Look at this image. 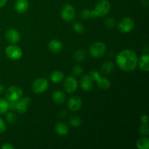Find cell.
<instances>
[{"label": "cell", "mask_w": 149, "mask_h": 149, "mask_svg": "<svg viewBox=\"0 0 149 149\" xmlns=\"http://www.w3.org/2000/svg\"><path fill=\"white\" fill-rule=\"evenodd\" d=\"M116 63L122 71L131 72L137 68L138 56L136 53L131 49H124L117 55Z\"/></svg>", "instance_id": "6da1fadb"}, {"label": "cell", "mask_w": 149, "mask_h": 149, "mask_svg": "<svg viewBox=\"0 0 149 149\" xmlns=\"http://www.w3.org/2000/svg\"><path fill=\"white\" fill-rule=\"evenodd\" d=\"M111 3L109 0H100L92 10V18L97 17H103L109 14L111 10Z\"/></svg>", "instance_id": "7a4b0ae2"}, {"label": "cell", "mask_w": 149, "mask_h": 149, "mask_svg": "<svg viewBox=\"0 0 149 149\" xmlns=\"http://www.w3.org/2000/svg\"><path fill=\"white\" fill-rule=\"evenodd\" d=\"M6 98L8 101H17L23 96V90L17 85L9 87L5 93Z\"/></svg>", "instance_id": "3957f363"}, {"label": "cell", "mask_w": 149, "mask_h": 149, "mask_svg": "<svg viewBox=\"0 0 149 149\" xmlns=\"http://www.w3.org/2000/svg\"><path fill=\"white\" fill-rule=\"evenodd\" d=\"M89 51H90V54L91 55V56L93 58H101L106 53V46L103 42H96L90 46Z\"/></svg>", "instance_id": "277c9868"}, {"label": "cell", "mask_w": 149, "mask_h": 149, "mask_svg": "<svg viewBox=\"0 0 149 149\" xmlns=\"http://www.w3.org/2000/svg\"><path fill=\"white\" fill-rule=\"evenodd\" d=\"M49 87V81L45 78H38L32 83L31 88L33 93L41 94L45 93Z\"/></svg>", "instance_id": "5b68a950"}, {"label": "cell", "mask_w": 149, "mask_h": 149, "mask_svg": "<svg viewBox=\"0 0 149 149\" xmlns=\"http://www.w3.org/2000/svg\"><path fill=\"white\" fill-rule=\"evenodd\" d=\"M135 27V22L131 17H124L118 23V29L123 33H127L132 31Z\"/></svg>", "instance_id": "8992f818"}, {"label": "cell", "mask_w": 149, "mask_h": 149, "mask_svg": "<svg viewBox=\"0 0 149 149\" xmlns=\"http://www.w3.org/2000/svg\"><path fill=\"white\" fill-rule=\"evenodd\" d=\"M5 54L8 58L16 61L21 58L23 55V51H22L21 48L19 47L18 46L12 45H9L6 47Z\"/></svg>", "instance_id": "52a82bcc"}, {"label": "cell", "mask_w": 149, "mask_h": 149, "mask_svg": "<svg viewBox=\"0 0 149 149\" xmlns=\"http://www.w3.org/2000/svg\"><path fill=\"white\" fill-rule=\"evenodd\" d=\"M61 17L66 22H70L75 17L76 11L74 7L71 4H66L62 7L61 12Z\"/></svg>", "instance_id": "ba28073f"}, {"label": "cell", "mask_w": 149, "mask_h": 149, "mask_svg": "<svg viewBox=\"0 0 149 149\" xmlns=\"http://www.w3.org/2000/svg\"><path fill=\"white\" fill-rule=\"evenodd\" d=\"M64 90L66 93L71 94L74 93L78 87V81L77 79L74 77H68L64 80Z\"/></svg>", "instance_id": "9c48e42d"}, {"label": "cell", "mask_w": 149, "mask_h": 149, "mask_svg": "<svg viewBox=\"0 0 149 149\" xmlns=\"http://www.w3.org/2000/svg\"><path fill=\"white\" fill-rule=\"evenodd\" d=\"M68 109L71 111H78L81 109V106H82V101L81 99L78 96H71L68 100L67 103Z\"/></svg>", "instance_id": "30bf717a"}, {"label": "cell", "mask_w": 149, "mask_h": 149, "mask_svg": "<svg viewBox=\"0 0 149 149\" xmlns=\"http://www.w3.org/2000/svg\"><path fill=\"white\" fill-rule=\"evenodd\" d=\"M5 38L9 43L15 45L20 40V34L18 31L14 29H10L6 31Z\"/></svg>", "instance_id": "8fae6325"}, {"label": "cell", "mask_w": 149, "mask_h": 149, "mask_svg": "<svg viewBox=\"0 0 149 149\" xmlns=\"http://www.w3.org/2000/svg\"><path fill=\"white\" fill-rule=\"evenodd\" d=\"M31 103V99L29 97H24L20 98L15 103V109L19 113H24L27 111L28 106Z\"/></svg>", "instance_id": "7c38bea8"}, {"label": "cell", "mask_w": 149, "mask_h": 149, "mask_svg": "<svg viewBox=\"0 0 149 149\" xmlns=\"http://www.w3.org/2000/svg\"><path fill=\"white\" fill-rule=\"evenodd\" d=\"M80 86L81 89L85 92H89L93 87V81L90 75H84L80 79Z\"/></svg>", "instance_id": "4fadbf2b"}, {"label": "cell", "mask_w": 149, "mask_h": 149, "mask_svg": "<svg viewBox=\"0 0 149 149\" xmlns=\"http://www.w3.org/2000/svg\"><path fill=\"white\" fill-rule=\"evenodd\" d=\"M29 7L28 0H16L14 4V8L18 13H24L28 10Z\"/></svg>", "instance_id": "5bb4252c"}, {"label": "cell", "mask_w": 149, "mask_h": 149, "mask_svg": "<svg viewBox=\"0 0 149 149\" xmlns=\"http://www.w3.org/2000/svg\"><path fill=\"white\" fill-rule=\"evenodd\" d=\"M138 64L139 65V68L142 71H149V55L148 54H143L141 55L138 59Z\"/></svg>", "instance_id": "9a60e30c"}, {"label": "cell", "mask_w": 149, "mask_h": 149, "mask_svg": "<svg viewBox=\"0 0 149 149\" xmlns=\"http://www.w3.org/2000/svg\"><path fill=\"white\" fill-rule=\"evenodd\" d=\"M55 130L57 134L61 136H65V135H68V132H69V128H68V125L63 122H58V123H56L55 126Z\"/></svg>", "instance_id": "2e32d148"}, {"label": "cell", "mask_w": 149, "mask_h": 149, "mask_svg": "<svg viewBox=\"0 0 149 149\" xmlns=\"http://www.w3.org/2000/svg\"><path fill=\"white\" fill-rule=\"evenodd\" d=\"M48 49L52 52L58 53L63 49V44L57 39H52L48 43Z\"/></svg>", "instance_id": "e0dca14e"}, {"label": "cell", "mask_w": 149, "mask_h": 149, "mask_svg": "<svg viewBox=\"0 0 149 149\" xmlns=\"http://www.w3.org/2000/svg\"><path fill=\"white\" fill-rule=\"evenodd\" d=\"M52 100L57 104H63L65 101V95L61 90H54L52 93Z\"/></svg>", "instance_id": "ac0fdd59"}, {"label": "cell", "mask_w": 149, "mask_h": 149, "mask_svg": "<svg viewBox=\"0 0 149 149\" xmlns=\"http://www.w3.org/2000/svg\"><path fill=\"white\" fill-rule=\"evenodd\" d=\"M113 66H114V64H113V62H111V61H107V62L104 63L101 65L100 72L103 74H105V75H109V74H110L113 71Z\"/></svg>", "instance_id": "d6986e66"}, {"label": "cell", "mask_w": 149, "mask_h": 149, "mask_svg": "<svg viewBox=\"0 0 149 149\" xmlns=\"http://www.w3.org/2000/svg\"><path fill=\"white\" fill-rule=\"evenodd\" d=\"M95 81L97 86L102 90H107L111 86V81H109V79L106 78V77H100Z\"/></svg>", "instance_id": "ffe728a7"}, {"label": "cell", "mask_w": 149, "mask_h": 149, "mask_svg": "<svg viewBox=\"0 0 149 149\" xmlns=\"http://www.w3.org/2000/svg\"><path fill=\"white\" fill-rule=\"evenodd\" d=\"M64 79L63 73L60 71H55L51 74L50 80L53 83H60Z\"/></svg>", "instance_id": "44dd1931"}, {"label": "cell", "mask_w": 149, "mask_h": 149, "mask_svg": "<svg viewBox=\"0 0 149 149\" xmlns=\"http://www.w3.org/2000/svg\"><path fill=\"white\" fill-rule=\"evenodd\" d=\"M86 56H87V53H86L85 50L83 49H77L74 53V58L78 62L84 61V60L86 58Z\"/></svg>", "instance_id": "7402d4cb"}, {"label": "cell", "mask_w": 149, "mask_h": 149, "mask_svg": "<svg viewBox=\"0 0 149 149\" xmlns=\"http://www.w3.org/2000/svg\"><path fill=\"white\" fill-rule=\"evenodd\" d=\"M137 147L139 149H148L149 148V139L148 138H141L138 140L136 143Z\"/></svg>", "instance_id": "603a6c76"}, {"label": "cell", "mask_w": 149, "mask_h": 149, "mask_svg": "<svg viewBox=\"0 0 149 149\" xmlns=\"http://www.w3.org/2000/svg\"><path fill=\"white\" fill-rule=\"evenodd\" d=\"M9 110V101L6 99L0 97V113H5Z\"/></svg>", "instance_id": "cb8c5ba5"}, {"label": "cell", "mask_w": 149, "mask_h": 149, "mask_svg": "<svg viewBox=\"0 0 149 149\" xmlns=\"http://www.w3.org/2000/svg\"><path fill=\"white\" fill-rule=\"evenodd\" d=\"M69 123L74 127H79L81 124V119L77 116H72L69 118Z\"/></svg>", "instance_id": "d4e9b609"}, {"label": "cell", "mask_w": 149, "mask_h": 149, "mask_svg": "<svg viewBox=\"0 0 149 149\" xmlns=\"http://www.w3.org/2000/svg\"><path fill=\"white\" fill-rule=\"evenodd\" d=\"M73 29H74V30L77 32V33H81L84 32V26L81 23L77 22V23H75L73 24Z\"/></svg>", "instance_id": "484cf974"}, {"label": "cell", "mask_w": 149, "mask_h": 149, "mask_svg": "<svg viewBox=\"0 0 149 149\" xmlns=\"http://www.w3.org/2000/svg\"><path fill=\"white\" fill-rule=\"evenodd\" d=\"M80 17L84 20L92 18V11L89 9H84L81 10V13H80Z\"/></svg>", "instance_id": "4316f807"}, {"label": "cell", "mask_w": 149, "mask_h": 149, "mask_svg": "<svg viewBox=\"0 0 149 149\" xmlns=\"http://www.w3.org/2000/svg\"><path fill=\"white\" fill-rule=\"evenodd\" d=\"M139 132L142 135H148L149 129L148 124H142L139 128Z\"/></svg>", "instance_id": "83f0119b"}, {"label": "cell", "mask_w": 149, "mask_h": 149, "mask_svg": "<svg viewBox=\"0 0 149 149\" xmlns=\"http://www.w3.org/2000/svg\"><path fill=\"white\" fill-rule=\"evenodd\" d=\"M84 71L82 67L79 65H77L74 67L72 70V73L74 76H80Z\"/></svg>", "instance_id": "f1b7e54d"}, {"label": "cell", "mask_w": 149, "mask_h": 149, "mask_svg": "<svg viewBox=\"0 0 149 149\" xmlns=\"http://www.w3.org/2000/svg\"><path fill=\"white\" fill-rule=\"evenodd\" d=\"M105 24H106L107 27L113 28L116 25V20L113 17H109V18H107L105 20Z\"/></svg>", "instance_id": "f546056e"}, {"label": "cell", "mask_w": 149, "mask_h": 149, "mask_svg": "<svg viewBox=\"0 0 149 149\" xmlns=\"http://www.w3.org/2000/svg\"><path fill=\"white\" fill-rule=\"evenodd\" d=\"M89 75H90V77H91L92 80L95 81L96 80L100 77V73H99L97 71H96V70H92V71H90V74H89Z\"/></svg>", "instance_id": "4dcf8cb0"}, {"label": "cell", "mask_w": 149, "mask_h": 149, "mask_svg": "<svg viewBox=\"0 0 149 149\" xmlns=\"http://www.w3.org/2000/svg\"><path fill=\"white\" fill-rule=\"evenodd\" d=\"M6 119H7V122H10V123H14L16 120V116L13 112H10L6 115Z\"/></svg>", "instance_id": "1f68e13d"}, {"label": "cell", "mask_w": 149, "mask_h": 149, "mask_svg": "<svg viewBox=\"0 0 149 149\" xmlns=\"http://www.w3.org/2000/svg\"><path fill=\"white\" fill-rule=\"evenodd\" d=\"M6 129H7L6 123L2 119L0 118V133H3V132H5Z\"/></svg>", "instance_id": "d6a6232c"}, {"label": "cell", "mask_w": 149, "mask_h": 149, "mask_svg": "<svg viewBox=\"0 0 149 149\" xmlns=\"http://www.w3.org/2000/svg\"><path fill=\"white\" fill-rule=\"evenodd\" d=\"M141 122L142 124H148V117L146 114H143L141 117Z\"/></svg>", "instance_id": "836d02e7"}, {"label": "cell", "mask_w": 149, "mask_h": 149, "mask_svg": "<svg viewBox=\"0 0 149 149\" xmlns=\"http://www.w3.org/2000/svg\"><path fill=\"white\" fill-rule=\"evenodd\" d=\"M2 149H13L14 148V146L13 145H11L10 143H6L3 144L1 147Z\"/></svg>", "instance_id": "e575fe53"}, {"label": "cell", "mask_w": 149, "mask_h": 149, "mask_svg": "<svg viewBox=\"0 0 149 149\" xmlns=\"http://www.w3.org/2000/svg\"><path fill=\"white\" fill-rule=\"evenodd\" d=\"M141 3L142 5L145 6V7H148V0H141Z\"/></svg>", "instance_id": "d590c367"}, {"label": "cell", "mask_w": 149, "mask_h": 149, "mask_svg": "<svg viewBox=\"0 0 149 149\" xmlns=\"http://www.w3.org/2000/svg\"><path fill=\"white\" fill-rule=\"evenodd\" d=\"M7 2V0H0V8L3 7Z\"/></svg>", "instance_id": "8d00e7d4"}, {"label": "cell", "mask_w": 149, "mask_h": 149, "mask_svg": "<svg viewBox=\"0 0 149 149\" xmlns=\"http://www.w3.org/2000/svg\"><path fill=\"white\" fill-rule=\"evenodd\" d=\"M4 91V87L1 83H0V93H2Z\"/></svg>", "instance_id": "74e56055"}]
</instances>
